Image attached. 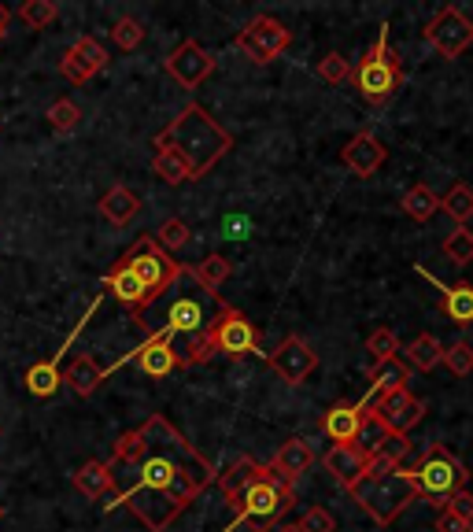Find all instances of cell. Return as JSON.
Returning a JSON list of instances; mask_svg holds the SVG:
<instances>
[{
  "label": "cell",
  "instance_id": "1",
  "mask_svg": "<svg viewBox=\"0 0 473 532\" xmlns=\"http://www.w3.org/2000/svg\"><path fill=\"white\" fill-rule=\"evenodd\" d=\"M145 455L134 466V488L119 492L104 507H126L148 532H167V525L193 503L219 470L185 440L167 414H152L141 425Z\"/></svg>",
  "mask_w": 473,
  "mask_h": 532
},
{
  "label": "cell",
  "instance_id": "2",
  "mask_svg": "<svg viewBox=\"0 0 473 532\" xmlns=\"http://www.w3.org/2000/svg\"><path fill=\"white\" fill-rule=\"evenodd\" d=\"M222 307H226V303H222L219 296H211V292H204L196 285L193 266H185L182 278L174 281L137 322L148 326L152 333L174 337L178 355H182V366H196L211 359L204 333H207V326L215 322V315H219Z\"/></svg>",
  "mask_w": 473,
  "mask_h": 532
},
{
  "label": "cell",
  "instance_id": "3",
  "mask_svg": "<svg viewBox=\"0 0 473 532\" xmlns=\"http://www.w3.org/2000/svg\"><path fill=\"white\" fill-rule=\"evenodd\" d=\"M152 145L174 148V152L189 163L193 178H204L207 170L215 167V163H219V159L233 148V137L222 130L219 122L211 119L200 104H189L178 119L170 122L167 130L156 133V141H152Z\"/></svg>",
  "mask_w": 473,
  "mask_h": 532
},
{
  "label": "cell",
  "instance_id": "4",
  "mask_svg": "<svg viewBox=\"0 0 473 532\" xmlns=\"http://www.w3.org/2000/svg\"><path fill=\"white\" fill-rule=\"evenodd\" d=\"M352 499L359 503L363 514L374 518V525H392V521L400 518L403 510L411 507L418 496V481H414V470H403V466H392L389 473H381V477H370V481L355 484L352 488Z\"/></svg>",
  "mask_w": 473,
  "mask_h": 532
},
{
  "label": "cell",
  "instance_id": "5",
  "mask_svg": "<svg viewBox=\"0 0 473 532\" xmlns=\"http://www.w3.org/2000/svg\"><path fill=\"white\" fill-rule=\"evenodd\" d=\"M230 507H233V514H237L241 521H248L255 532H267V529H274L292 507H296V492H292L289 481H281L278 473L267 466V473L255 477L241 496L233 499Z\"/></svg>",
  "mask_w": 473,
  "mask_h": 532
},
{
  "label": "cell",
  "instance_id": "6",
  "mask_svg": "<svg viewBox=\"0 0 473 532\" xmlns=\"http://www.w3.org/2000/svg\"><path fill=\"white\" fill-rule=\"evenodd\" d=\"M348 82L359 89V97L370 100V104H385V100L403 85V63L400 56L389 49V23H381V34H377L374 49L366 52L363 63L352 71Z\"/></svg>",
  "mask_w": 473,
  "mask_h": 532
},
{
  "label": "cell",
  "instance_id": "7",
  "mask_svg": "<svg viewBox=\"0 0 473 532\" xmlns=\"http://www.w3.org/2000/svg\"><path fill=\"white\" fill-rule=\"evenodd\" d=\"M414 481H418V496L433 499L437 507H444L455 492H466L470 470H466L444 444H433V448L425 451L422 466L414 470Z\"/></svg>",
  "mask_w": 473,
  "mask_h": 532
},
{
  "label": "cell",
  "instance_id": "8",
  "mask_svg": "<svg viewBox=\"0 0 473 532\" xmlns=\"http://www.w3.org/2000/svg\"><path fill=\"white\" fill-rule=\"evenodd\" d=\"M119 263H126L130 270H134L137 278H141V285H145L148 292H152V303L163 296V292L174 285V281L182 278L185 263H174L163 248L156 244V237H141V241L130 248V252L122 255Z\"/></svg>",
  "mask_w": 473,
  "mask_h": 532
},
{
  "label": "cell",
  "instance_id": "9",
  "mask_svg": "<svg viewBox=\"0 0 473 532\" xmlns=\"http://www.w3.org/2000/svg\"><path fill=\"white\" fill-rule=\"evenodd\" d=\"M204 340L211 355H226V359H248V355L259 351V329H255L237 307H230V303H226L219 315H215V322L207 326Z\"/></svg>",
  "mask_w": 473,
  "mask_h": 532
},
{
  "label": "cell",
  "instance_id": "10",
  "mask_svg": "<svg viewBox=\"0 0 473 532\" xmlns=\"http://www.w3.org/2000/svg\"><path fill=\"white\" fill-rule=\"evenodd\" d=\"M292 45V30L274 15H255L252 23L237 34V52L252 63H274Z\"/></svg>",
  "mask_w": 473,
  "mask_h": 532
},
{
  "label": "cell",
  "instance_id": "11",
  "mask_svg": "<svg viewBox=\"0 0 473 532\" xmlns=\"http://www.w3.org/2000/svg\"><path fill=\"white\" fill-rule=\"evenodd\" d=\"M425 37L444 60H459L462 52L473 45V19H466L455 4H448V8H440L433 23L425 26Z\"/></svg>",
  "mask_w": 473,
  "mask_h": 532
},
{
  "label": "cell",
  "instance_id": "12",
  "mask_svg": "<svg viewBox=\"0 0 473 532\" xmlns=\"http://www.w3.org/2000/svg\"><path fill=\"white\" fill-rule=\"evenodd\" d=\"M374 418L389 429V436H400L403 444H407V433H411L414 425L425 418V403L414 396L411 388H403V392H389V396H377Z\"/></svg>",
  "mask_w": 473,
  "mask_h": 532
},
{
  "label": "cell",
  "instance_id": "13",
  "mask_svg": "<svg viewBox=\"0 0 473 532\" xmlns=\"http://www.w3.org/2000/svg\"><path fill=\"white\" fill-rule=\"evenodd\" d=\"M122 363H137V366H141V374H148V377H167V374H174V370L182 366V355H178V344H174V337H167V333H152V337H148L137 351H130ZM122 363L108 366L104 374L119 370Z\"/></svg>",
  "mask_w": 473,
  "mask_h": 532
},
{
  "label": "cell",
  "instance_id": "14",
  "mask_svg": "<svg viewBox=\"0 0 473 532\" xmlns=\"http://www.w3.org/2000/svg\"><path fill=\"white\" fill-rule=\"evenodd\" d=\"M167 74L182 85V89H200V85L215 74V56L207 49H200L196 41H182V45L167 56Z\"/></svg>",
  "mask_w": 473,
  "mask_h": 532
},
{
  "label": "cell",
  "instance_id": "15",
  "mask_svg": "<svg viewBox=\"0 0 473 532\" xmlns=\"http://www.w3.org/2000/svg\"><path fill=\"white\" fill-rule=\"evenodd\" d=\"M267 359H270V370H274L278 377H285V385H300V381H307L318 366L315 348H311L304 337H285L278 348H274V355H267Z\"/></svg>",
  "mask_w": 473,
  "mask_h": 532
},
{
  "label": "cell",
  "instance_id": "16",
  "mask_svg": "<svg viewBox=\"0 0 473 532\" xmlns=\"http://www.w3.org/2000/svg\"><path fill=\"white\" fill-rule=\"evenodd\" d=\"M108 67V49L100 45L97 37H78L71 49L63 52V60H60V71L67 82L74 85H85V82H93L100 71Z\"/></svg>",
  "mask_w": 473,
  "mask_h": 532
},
{
  "label": "cell",
  "instance_id": "17",
  "mask_svg": "<svg viewBox=\"0 0 473 532\" xmlns=\"http://www.w3.org/2000/svg\"><path fill=\"white\" fill-rule=\"evenodd\" d=\"M374 403H377V396L370 392L363 403H337V407H329V411L322 414V433H326L333 444H355V436L363 429L366 414L374 411Z\"/></svg>",
  "mask_w": 473,
  "mask_h": 532
},
{
  "label": "cell",
  "instance_id": "18",
  "mask_svg": "<svg viewBox=\"0 0 473 532\" xmlns=\"http://www.w3.org/2000/svg\"><path fill=\"white\" fill-rule=\"evenodd\" d=\"M385 159H389V148L377 141L374 133H355L352 141H348V148L340 152V163L352 170L355 178H370L374 170L385 167Z\"/></svg>",
  "mask_w": 473,
  "mask_h": 532
},
{
  "label": "cell",
  "instance_id": "19",
  "mask_svg": "<svg viewBox=\"0 0 473 532\" xmlns=\"http://www.w3.org/2000/svg\"><path fill=\"white\" fill-rule=\"evenodd\" d=\"M104 289H108L111 296L122 303V307H130V311H134V318H141L148 307H152V292L141 285V278H137V274L126 263L111 266L108 278H104Z\"/></svg>",
  "mask_w": 473,
  "mask_h": 532
},
{
  "label": "cell",
  "instance_id": "20",
  "mask_svg": "<svg viewBox=\"0 0 473 532\" xmlns=\"http://www.w3.org/2000/svg\"><path fill=\"white\" fill-rule=\"evenodd\" d=\"M322 466L333 473V481L344 484V488L352 492L355 484L366 481V466H370V455H363V451L355 448V444H333V448L326 451Z\"/></svg>",
  "mask_w": 473,
  "mask_h": 532
},
{
  "label": "cell",
  "instance_id": "21",
  "mask_svg": "<svg viewBox=\"0 0 473 532\" xmlns=\"http://www.w3.org/2000/svg\"><path fill=\"white\" fill-rule=\"evenodd\" d=\"M74 488H78L85 499H115L119 496V488H115V470L100 459H89L82 470L74 473Z\"/></svg>",
  "mask_w": 473,
  "mask_h": 532
},
{
  "label": "cell",
  "instance_id": "22",
  "mask_svg": "<svg viewBox=\"0 0 473 532\" xmlns=\"http://www.w3.org/2000/svg\"><path fill=\"white\" fill-rule=\"evenodd\" d=\"M418 274H422V278H429L440 289V296H444V300H440V311H444L451 322L470 326V322H473V285H440V281L433 278V274H429L422 263H418Z\"/></svg>",
  "mask_w": 473,
  "mask_h": 532
},
{
  "label": "cell",
  "instance_id": "23",
  "mask_svg": "<svg viewBox=\"0 0 473 532\" xmlns=\"http://www.w3.org/2000/svg\"><path fill=\"white\" fill-rule=\"evenodd\" d=\"M311 462H315V448L307 444V440H289V444H281L278 455L270 459V470L278 473L281 481H296V477H304L311 470Z\"/></svg>",
  "mask_w": 473,
  "mask_h": 532
},
{
  "label": "cell",
  "instance_id": "24",
  "mask_svg": "<svg viewBox=\"0 0 473 532\" xmlns=\"http://www.w3.org/2000/svg\"><path fill=\"white\" fill-rule=\"evenodd\" d=\"M104 377L108 374H104V366H100L93 355H74L71 366L60 374V381L71 388L74 396H93V392L104 385Z\"/></svg>",
  "mask_w": 473,
  "mask_h": 532
},
{
  "label": "cell",
  "instance_id": "25",
  "mask_svg": "<svg viewBox=\"0 0 473 532\" xmlns=\"http://www.w3.org/2000/svg\"><path fill=\"white\" fill-rule=\"evenodd\" d=\"M100 215L108 218L111 226H126V222H134L137 211H141V200H137L134 189H126V185H111L108 193L100 196Z\"/></svg>",
  "mask_w": 473,
  "mask_h": 532
},
{
  "label": "cell",
  "instance_id": "26",
  "mask_svg": "<svg viewBox=\"0 0 473 532\" xmlns=\"http://www.w3.org/2000/svg\"><path fill=\"white\" fill-rule=\"evenodd\" d=\"M267 473V466L263 462H255V459H237L226 473H219L215 481H219L222 488V496H226V503H233V499L241 496L244 488L255 481V477H263Z\"/></svg>",
  "mask_w": 473,
  "mask_h": 532
},
{
  "label": "cell",
  "instance_id": "27",
  "mask_svg": "<svg viewBox=\"0 0 473 532\" xmlns=\"http://www.w3.org/2000/svg\"><path fill=\"white\" fill-rule=\"evenodd\" d=\"M370 392L374 396H389V392H403V388H411V370L400 363V359H385V363H374L370 370Z\"/></svg>",
  "mask_w": 473,
  "mask_h": 532
},
{
  "label": "cell",
  "instance_id": "28",
  "mask_svg": "<svg viewBox=\"0 0 473 532\" xmlns=\"http://www.w3.org/2000/svg\"><path fill=\"white\" fill-rule=\"evenodd\" d=\"M407 359H411L414 370H422V374H433L444 359V344H440L433 333H418V337L407 344Z\"/></svg>",
  "mask_w": 473,
  "mask_h": 532
},
{
  "label": "cell",
  "instance_id": "29",
  "mask_svg": "<svg viewBox=\"0 0 473 532\" xmlns=\"http://www.w3.org/2000/svg\"><path fill=\"white\" fill-rule=\"evenodd\" d=\"M23 381H26V388H30V396H37V399H52L56 396V388L63 385L56 359H41V363H34L30 370H26Z\"/></svg>",
  "mask_w": 473,
  "mask_h": 532
},
{
  "label": "cell",
  "instance_id": "30",
  "mask_svg": "<svg viewBox=\"0 0 473 532\" xmlns=\"http://www.w3.org/2000/svg\"><path fill=\"white\" fill-rule=\"evenodd\" d=\"M400 207H403V215H411L414 222H429V218L437 215L440 211V196L429 189V185H411L407 193H403V200H400Z\"/></svg>",
  "mask_w": 473,
  "mask_h": 532
},
{
  "label": "cell",
  "instance_id": "31",
  "mask_svg": "<svg viewBox=\"0 0 473 532\" xmlns=\"http://www.w3.org/2000/svg\"><path fill=\"white\" fill-rule=\"evenodd\" d=\"M230 274H233V263L226 259V255H207L204 263L193 266L196 285H200L204 292H211V296H215V292H219L222 285L230 281Z\"/></svg>",
  "mask_w": 473,
  "mask_h": 532
},
{
  "label": "cell",
  "instance_id": "32",
  "mask_svg": "<svg viewBox=\"0 0 473 532\" xmlns=\"http://www.w3.org/2000/svg\"><path fill=\"white\" fill-rule=\"evenodd\" d=\"M152 170H156L159 182H167V185H182V182L193 178L189 163H185L174 148H156V156H152Z\"/></svg>",
  "mask_w": 473,
  "mask_h": 532
},
{
  "label": "cell",
  "instance_id": "33",
  "mask_svg": "<svg viewBox=\"0 0 473 532\" xmlns=\"http://www.w3.org/2000/svg\"><path fill=\"white\" fill-rule=\"evenodd\" d=\"M440 211H448L451 218H455V222H459V226H466V222H470L473 218V189L470 185H451L448 193L440 196Z\"/></svg>",
  "mask_w": 473,
  "mask_h": 532
},
{
  "label": "cell",
  "instance_id": "34",
  "mask_svg": "<svg viewBox=\"0 0 473 532\" xmlns=\"http://www.w3.org/2000/svg\"><path fill=\"white\" fill-rule=\"evenodd\" d=\"M385 440H389V429H385V425L377 422L374 411H370V414H366L363 429H359V436H355V448L363 451V455H370V459H374L377 451H381V444H385Z\"/></svg>",
  "mask_w": 473,
  "mask_h": 532
},
{
  "label": "cell",
  "instance_id": "35",
  "mask_svg": "<svg viewBox=\"0 0 473 532\" xmlns=\"http://www.w3.org/2000/svg\"><path fill=\"white\" fill-rule=\"evenodd\" d=\"M189 237H193V233H189V226H185L182 218H167V222H163V226L156 230V244L167 255L170 252H182L185 244H189Z\"/></svg>",
  "mask_w": 473,
  "mask_h": 532
},
{
  "label": "cell",
  "instance_id": "36",
  "mask_svg": "<svg viewBox=\"0 0 473 532\" xmlns=\"http://www.w3.org/2000/svg\"><path fill=\"white\" fill-rule=\"evenodd\" d=\"M19 19L30 30H49V23H56V4L52 0H26L19 8Z\"/></svg>",
  "mask_w": 473,
  "mask_h": 532
},
{
  "label": "cell",
  "instance_id": "37",
  "mask_svg": "<svg viewBox=\"0 0 473 532\" xmlns=\"http://www.w3.org/2000/svg\"><path fill=\"white\" fill-rule=\"evenodd\" d=\"M111 41H115V45H119L122 52H134L137 45L145 41V23H141V19H130V15H126V19H119V23L111 26Z\"/></svg>",
  "mask_w": 473,
  "mask_h": 532
},
{
  "label": "cell",
  "instance_id": "38",
  "mask_svg": "<svg viewBox=\"0 0 473 532\" xmlns=\"http://www.w3.org/2000/svg\"><path fill=\"white\" fill-rule=\"evenodd\" d=\"M444 255H448L451 263L470 266L473 263V233L466 230V226H459L455 233H448V237H444Z\"/></svg>",
  "mask_w": 473,
  "mask_h": 532
},
{
  "label": "cell",
  "instance_id": "39",
  "mask_svg": "<svg viewBox=\"0 0 473 532\" xmlns=\"http://www.w3.org/2000/svg\"><path fill=\"white\" fill-rule=\"evenodd\" d=\"M440 363L448 366V370H451L455 377L473 374V348L466 344V340H455L451 348H444V359H440Z\"/></svg>",
  "mask_w": 473,
  "mask_h": 532
},
{
  "label": "cell",
  "instance_id": "40",
  "mask_svg": "<svg viewBox=\"0 0 473 532\" xmlns=\"http://www.w3.org/2000/svg\"><path fill=\"white\" fill-rule=\"evenodd\" d=\"M318 78L329 85H344L352 78V67H348V60H344L340 52H326V56L318 60Z\"/></svg>",
  "mask_w": 473,
  "mask_h": 532
},
{
  "label": "cell",
  "instance_id": "41",
  "mask_svg": "<svg viewBox=\"0 0 473 532\" xmlns=\"http://www.w3.org/2000/svg\"><path fill=\"white\" fill-rule=\"evenodd\" d=\"M366 351L374 355L377 363H385V359H396V351H400V337H396L392 329H374V333L366 337Z\"/></svg>",
  "mask_w": 473,
  "mask_h": 532
},
{
  "label": "cell",
  "instance_id": "42",
  "mask_svg": "<svg viewBox=\"0 0 473 532\" xmlns=\"http://www.w3.org/2000/svg\"><path fill=\"white\" fill-rule=\"evenodd\" d=\"M78 122H82V108H78L74 100L63 97V100H56V104L49 108V126H52V130L67 133V130H74Z\"/></svg>",
  "mask_w": 473,
  "mask_h": 532
},
{
  "label": "cell",
  "instance_id": "43",
  "mask_svg": "<svg viewBox=\"0 0 473 532\" xmlns=\"http://www.w3.org/2000/svg\"><path fill=\"white\" fill-rule=\"evenodd\" d=\"M304 532H337V521H333V514L322 507H307L304 510V518L296 521Z\"/></svg>",
  "mask_w": 473,
  "mask_h": 532
},
{
  "label": "cell",
  "instance_id": "44",
  "mask_svg": "<svg viewBox=\"0 0 473 532\" xmlns=\"http://www.w3.org/2000/svg\"><path fill=\"white\" fill-rule=\"evenodd\" d=\"M440 510H451L455 518H462L466 525H473V496L470 492H455V496H451Z\"/></svg>",
  "mask_w": 473,
  "mask_h": 532
},
{
  "label": "cell",
  "instance_id": "45",
  "mask_svg": "<svg viewBox=\"0 0 473 532\" xmlns=\"http://www.w3.org/2000/svg\"><path fill=\"white\" fill-rule=\"evenodd\" d=\"M437 532H470V525L462 518H455L451 510H440L437 514Z\"/></svg>",
  "mask_w": 473,
  "mask_h": 532
},
{
  "label": "cell",
  "instance_id": "46",
  "mask_svg": "<svg viewBox=\"0 0 473 532\" xmlns=\"http://www.w3.org/2000/svg\"><path fill=\"white\" fill-rule=\"evenodd\" d=\"M8 23H12V12L0 4V41H4V34H8Z\"/></svg>",
  "mask_w": 473,
  "mask_h": 532
},
{
  "label": "cell",
  "instance_id": "47",
  "mask_svg": "<svg viewBox=\"0 0 473 532\" xmlns=\"http://www.w3.org/2000/svg\"><path fill=\"white\" fill-rule=\"evenodd\" d=\"M274 532H304L300 525H281V529H274Z\"/></svg>",
  "mask_w": 473,
  "mask_h": 532
},
{
  "label": "cell",
  "instance_id": "48",
  "mask_svg": "<svg viewBox=\"0 0 473 532\" xmlns=\"http://www.w3.org/2000/svg\"><path fill=\"white\" fill-rule=\"evenodd\" d=\"M0 521H4V503H0Z\"/></svg>",
  "mask_w": 473,
  "mask_h": 532
},
{
  "label": "cell",
  "instance_id": "49",
  "mask_svg": "<svg viewBox=\"0 0 473 532\" xmlns=\"http://www.w3.org/2000/svg\"><path fill=\"white\" fill-rule=\"evenodd\" d=\"M470 532H473V525H470Z\"/></svg>",
  "mask_w": 473,
  "mask_h": 532
},
{
  "label": "cell",
  "instance_id": "50",
  "mask_svg": "<svg viewBox=\"0 0 473 532\" xmlns=\"http://www.w3.org/2000/svg\"><path fill=\"white\" fill-rule=\"evenodd\" d=\"M0 433H4V429H0Z\"/></svg>",
  "mask_w": 473,
  "mask_h": 532
}]
</instances>
